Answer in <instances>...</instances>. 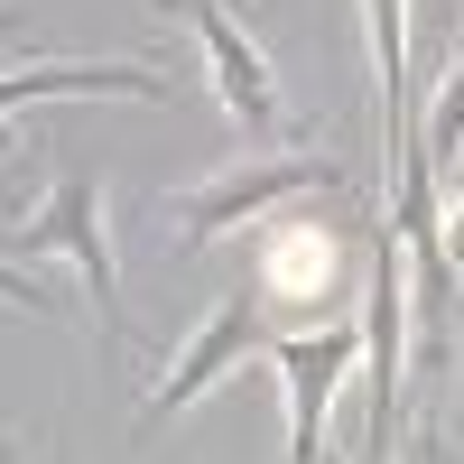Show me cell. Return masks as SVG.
Instances as JSON below:
<instances>
[{"label":"cell","instance_id":"6da1fadb","mask_svg":"<svg viewBox=\"0 0 464 464\" xmlns=\"http://www.w3.org/2000/svg\"><path fill=\"white\" fill-rule=\"evenodd\" d=\"M400 334H409V242L372 223V288H362V353H372V418H362V464H391V418H400Z\"/></svg>","mask_w":464,"mask_h":464},{"label":"cell","instance_id":"7a4b0ae2","mask_svg":"<svg viewBox=\"0 0 464 464\" xmlns=\"http://www.w3.org/2000/svg\"><path fill=\"white\" fill-rule=\"evenodd\" d=\"M334 177L343 168L316 159V149H297V159H242V168H223V177H205V186L177 196V251L214 242V232H232V223H260L269 205H288L297 186H334Z\"/></svg>","mask_w":464,"mask_h":464},{"label":"cell","instance_id":"3957f363","mask_svg":"<svg viewBox=\"0 0 464 464\" xmlns=\"http://www.w3.org/2000/svg\"><path fill=\"white\" fill-rule=\"evenodd\" d=\"M19 251H65L74 269H84V297H93V316L111 325V343H140L130 316H121V279H111L102 186H93V177H56V186H47V205H37V223H19Z\"/></svg>","mask_w":464,"mask_h":464},{"label":"cell","instance_id":"277c9868","mask_svg":"<svg viewBox=\"0 0 464 464\" xmlns=\"http://www.w3.org/2000/svg\"><path fill=\"white\" fill-rule=\"evenodd\" d=\"M242 353H260V297H251V288H232V297L214 306V316H205L196 334H186V353L168 362V381L149 391V409H140V437L159 428V418H177L186 400H205V391H214V381H223L232 362H242Z\"/></svg>","mask_w":464,"mask_h":464},{"label":"cell","instance_id":"5b68a950","mask_svg":"<svg viewBox=\"0 0 464 464\" xmlns=\"http://www.w3.org/2000/svg\"><path fill=\"white\" fill-rule=\"evenodd\" d=\"M353 353H362L353 325L269 343V362H279V381H288V455L279 464H325V400H334V381L353 372Z\"/></svg>","mask_w":464,"mask_h":464},{"label":"cell","instance_id":"8992f818","mask_svg":"<svg viewBox=\"0 0 464 464\" xmlns=\"http://www.w3.org/2000/svg\"><path fill=\"white\" fill-rule=\"evenodd\" d=\"M159 10L196 28V47H205V65H214V93L232 102V121H242V130L269 149V140H279V93H269V65H260V47H251V37L232 28L223 10H214V0H159Z\"/></svg>","mask_w":464,"mask_h":464},{"label":"cell","instance_id":"52a82bcc","mask_svg":"<svg viewBox=\"0 0 464 464\" xmlns=\"http://www.w3.org/2000/svg\"><path fill=\"white\" fill-rule=\"evenodd\" d=\"M47 93H121V102H168V74H159V65H28V74H0V111L47 102Z\"/></svg>","mask_w":464,"mask_h":464},{"label":"cell","instance_id":"ba28073f","mask_svg":"<svg viewBox=\"0 0 464 464\" xmlns=\"http://www.w3.org/2000/svg\"><path fill=\"white\" fill-rule=\"evenodd\" d=\"M372 74H381V121H409V0H362Z\"/></svg>","mask_w":464,"mask_h":464},{"label":"cell","instance_id":"9c48e42d","mask_svg":"<svg viewBox=\"0 0 464 464\" xmlns=\"http://www.w3.org/2000/svg\"><path fill=\"white\" fill-rule=\"evenodd\" d=\"M418 149H428V168H455V159H464V56H455L446 93H437V111H428V130H418Z\"/></svg>","mask_w":464,"mask_h":464},{"label":"cell","instance_id":"30bf717a","mask_svg":"<svg viewBox=\"0 0 464 464\" xmlns=\"http://www.w3.org/2000/svg\"><path fill=\"white\" fill-rule=\"evenodd\" d=\"M400 464H464V446H455L446 418H418V437H409V455H400Z\"/></svg>","mask_w":464,"mask_h":464},{"label":"cell","instance_id":"8fae6325","mask_svg":"<svg viewBox=\"0 0 464 464\" xmlns=\"http://www.w3.org/2000/svg\"><path fill=\"white\" fill-rule=\"evenodd\" d=\"M0 306H37V316H56V288H47V279H28L19 260H0Z\"/></svg>","mask_w":464,"mask_h":464},{"label":"cell","instance_id":"7c38bea8","mask_svg":"<svg viewBox=\"0 0 464 464\" xmlns=\"http://www.w3.org/2000/svg\"><path fill=\"white\" fill-rule=\"evenodd\" d=\"M19 19H28V10H19V0H0V28H19Z\"/></svg>","mask_w":464,"mask_h":464},{"label":"cell","instance_id":"4fadbf2b","mask_svg":"<svg viewBox=\"0 0 464 464\" xmlns=\"http://www.w3.org/2000/svg\"><path fill=\"white\" fill-rule=\"evenodd\" d=\"M0 464H19V446H10V437H0Z\"/></svg>","mask_w":464,"mask_h":464},{"label":"cell","instance_id":"5bb4252c","mask_svg":"<svg viewBox=\"0 0 464 464\" xmlns=\"http://www.w3.org/2000/svg\"><path fill=\"white\" fill-rule=\"evenodd\" d=\"M455 47H464V0H455Z\"/></svg>","mask_w":464,"mask_h":464},{"label":"cell","instance_id":"9a60e30c","mask_svg":"<svg viewBox=\"0 0 464 464\" xmlns=\"http://www.w3.org/2000/svg\"><path fill=\"white\" fill-rule=\"evenodd\" d=\"M325 464H334V455H325Z\"/></svg>","mask_w":464,"mask_h":464}]
</instances>
